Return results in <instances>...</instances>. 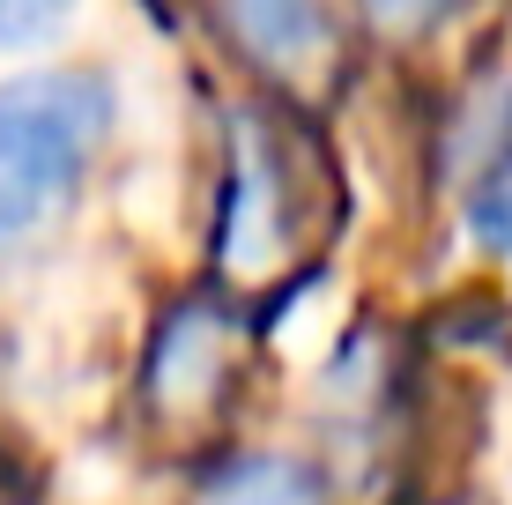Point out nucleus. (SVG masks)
<instances>
[{
    "label": "nucleus",
    "instance_id": "1",
    "mask_svg": "<svg viewBox=\"0 0 512 505\" xmlns=\"http://www.w3.org/2000/svg\"><path fill=\"white\" fill-rule=\"evenodd\" d=\"M112 127V90L97 75L0 82V246L52 216Z\"/></svg>",
    "mask_w": 512,
    "mask_h": 505
},
{
    "label": "nucleus",
    "instance_id": "2",
    "mask_svg": "<svg viewBox=\"0 0 512 505\" xmlns=\"http://www.w3.org/2000/svg\"><path fill=\"white\" fill-rule=\"evenodd\" d=\"M216 372H223V320L208 305H193L164 327V342H156V357H149V387L179 409V402L216 387Z\"/></svg>",
    "mask_w": 512,
    "mask_h": 505
},
{
    "label": "nucleus",
    "instance_id": "3",
    "mask_svg": "<svg viewBox=\"0 0 512 505\" xmlns=\"http://www.w3.org/2000/svg\"><path fill=\"white\" fill-rule=\"evenodd\" d=\"M231 30L260 52L268 67H305L320 52L327 23H320V0H223Z\"/></svg>",
    "mask_w": 512,
    "mask_h": 505
},
{
    "label": "nucleus",
    "instance_id": "4",
    "mask_svg": "<svg viewBox=\"0 0 512 505\" xmlns=\"http://www.w3.org/2000/svg\"><path fill=\"white\" fill-rule=\"evenodd\" d=\"M193 505H327V491L297 461H231L201 483Z\"/></svg>",
    "mask_w": 512,
    "mask_h": 505
},
{
    "label": "nucleus",
    "instance_id": "5",
    "mask_svg": "<svg viewBox=\"0 0 512 505\" xmlns=\"http://www.w3.org/2000/svg\"><path fill=\"white\" fill-rule=\"evenodd\" d=\"M75 15V0H0V45H38Z\"/></svg>",
    "mask_w": 512,
    "mask_h": 505
},
{
    "label": "nucleus",
    "instance_id": "6",
    "mask_svg": "<svg viewBox=\"0 0 512 505\" xmlns=\"http://www.w3.org/2000/svg\"><path fill=\"white\" fill-rule=\"evenodd\" d=\"M475 231H483V246L512 253V179H498V186L475 194Z\"/></svg>",
    "mask_w": 512,
    "mask_h": 505
},
{
    "label": "nucleus",
    "instance_id": "7",
    "mask_svg": "<svg viewBox=\"0 0 512 505\" xmlns=\"http://www.w3.org/2000/svg\"><path fill=\"white\" fill-rule=\"evenodd\" d=\"M372 8V23H386V30H423L446 0H364Z\"/></svg>",
    "mask_w": 512,
    "mask_h": 505
}]
</instances>
